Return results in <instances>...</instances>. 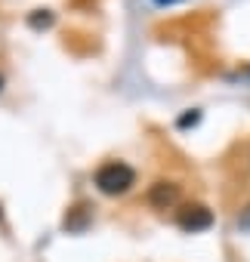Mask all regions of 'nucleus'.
Returning <instances> with one entry per match:
<instances>
[{
  "mask_svg": "<svg viewBox=\"0 0 250 262\" xmlns=\"http://www.w3.org/2000/svg\"><path fill=\"white\" fill-rule=\"evenodd\" d=\"M96 185H99V191H105V194H120V191H127V188L133 185V170H130L127 164L111 161V164L99 167Z\"/></svg>",
  "mask_w": 250,
  "mask_h": 262,
  "instance_id": "f257e3e1",
  "label": "nucleus"
},
{
  "mask_svg": "<svg viewBox=\"0 0 250 262\" xmlns=\"http://www.w3.org/2000/svg\"><path fill=\"white\" fill-rule=\"evenodd\" d=\"M176 185H170V182H158L155 188H152V204L158 207V210H167L170 204H176Z\"/></svg>",
  "mask_w": 250,
  "mask_h": 262,
  "instance_id": "7ed1b4c3",
  "label": "nucleus"
},
{
  "mask_svg": "<svg viewBox=\"0 0 250 262\" xmlns=\"http://www.w3.org/2000/svg\"><path fill=\"white\" fill-rule=\"evenodd\" d=\"M210 222H213V216L201 204H189V207L179 210V225L185 231H204V228H210Z\"/></svg>",
  "mask_w": 250,
  "mask_h": 262,
  "instance_id": "f03ea898",
  "label": "nucleus"
},
{
  "mask_svg": "<svg viewBox=\"0 0 250 262\" xmlns=\"http://www.w3.org/2000/svg\"><path fill=\"white\" fill-rule=\"evenodd\" d=\"M0 83H4V80H0Z\"/></svg>",
  "mask_w": 250,
  "mask_h": 262,
  "instance_id": "20e7f679",
  "label": "nucleus"
}]
</instances>
